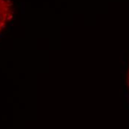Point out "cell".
Listing matches in <instances>:
<instances>
[{"label":"cell","instance_id":"cell-1","mask_svg":"<svg viewBox=\"0 0 129 129\" xmlns=\"http://www.w3.org/2000/svg\"><path fill=\"white\" fill-rule=\"evenodd\" d=\"M12 7L10 0H0V34L12 18Z\"/></svg>","mask_w":129,"mask_h":129},{"label":"cell","instance_id":"cell-2","mask_svg":"<svg viewBox=\"0 0 129 129\" xmlns=\"http://www.w3.org/2000/svg\"><path fill=\"white\" fill-rule=\"evenodd\" d=\"M127 85L129 89V68H128V75H127Z\"/></svg>","mask_w":129,"mask_h":129}]
</instances>
